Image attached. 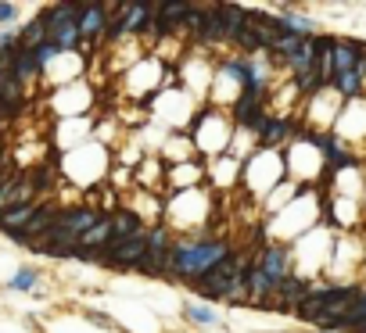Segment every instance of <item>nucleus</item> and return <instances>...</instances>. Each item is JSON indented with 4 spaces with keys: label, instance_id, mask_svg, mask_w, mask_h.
Listing matches in <instances>:
<instances>
[{
    "label": "nucleus",
    "instance_id": "obj_6",
    "mask_svg": "<svg viewBox=\"0 0 366 333\" xmlns=\"http://www.w3.org/2000/svg\"><path fill=\"white\" fill-rule=\"evenodd\" d=\"M112 25L108 18V4H79V36L90 43L97 36H104Z\"/></svg>",
    "mask_w": 366,
    "mask_h": 333
},
{
    "label": "nucleus",
    "instance_id": "obj_2",
    "mask_svg": "<svg viewBox=\"0 0 366 333\" xmlns=\"http://www.w3.org/2000/svg\"><path fill=\"white\" fill-rule=\"evenodd\" d=\"M244 269H248V258H244V255H227L223 262H216L212 269H208L194 287L201 291V298H219V301H223V294H227L230 284H234V276L244 272Z\"/></svg>",
    "mask_w": 366,
    "mask_h": 333
},
{
    "label": "nucleus",
    "instance_id": "obj_10",
    "mask_svg": "<svg viewBox=\"0 0 366 333\" xmlns=\"http://www.w3.org/2000/svg\"><path fill=\"white\" fill-rule=\"evenodd\" d=\"M187 11H190L187 0H166V4H154V22L151 25L159 29V33H169V29L183 25Z\"/></svg>",
    "mask_w": 366,
    "mask_h": 333
},
{
    "label": "nucleus",
    "instance_id": "obj_12",
    "mask_svg": "<svg viewBox=\"0 0 366 333\" xmlns=\"http://www.w3.org/2000/svg\"><path fill=\"white\" fill-rule=\"evenodd\" d=\"M140 230H147V226H144V218H140L137 211H130V208H115V211H112V244L130 240V237L140 233Z\"/></svg>",
    "mask_w": 366,
    "mask_h": 333
},
{
    "label": "nucleus",
    "instance_id": "obj_21",
    "mask_svg": "<svg viewBox=\"0 0 366 333\" xmlns=\"http://www.w3.org/2000/svg\"><path fill=\"white\" fill-rule=\"evenodd\" d=\"M183 312H187V319L190 322H201V326H212L216 322V312H208L205 305H198V301H187L183 305Z\"/></svg>",
    "mask_w": 366,
    "mask_h": 333
},
{
    "label": "nucleus",
    "instance_id": "obj_15",
    "mask_svg": "<svg viewBox=\"0 0 366 333\" xmlns=\"http://www.w3.org/2000/svg\"><path fill=\"white\" fill-rule=\"evenodd\" d=\"M36 208H40V201L36 204H22V208H11V211H4V215H0V230H4V233H22L25 226H29V218L36 215Z\"/></svg>",
    "mask_w": 366,
    "mask_h": 333
},
{
    "label": "nucleus",
    "instance_id": "obj_8",
    "mask_svg": "<svg viewBox=\"0 0 366 333\" xmlns=\"http://www.w3.org/2000/svg\"><path fill=\"white\" fill-rule=\"evenodd\" d=\"M244 280H248V305H270V298H273L277 284L263 272V265H258V262H248Z\"/></svg>",
    "mask_w": 366,
    "mask_h": 333
},
{
    "label": "nucleus",
    "instance_id": "obj_9",
    "mask_svg": "<svg viewBox=\"0 0 366 333\" xmlns=\"http://www.w3.org/2000/svg\"><path fill=\"white\" fill-rule=\"evenodd\" d=\"M255 262L263 265V272L270 276V280H273L277 287L291 276V255H287L284 247H263V255H258Z\"/></svg>",
    "mask_w": 366,
    "mask_h": 333
},
{
    "label": "nucleus",
    "instance_id": "obj_23",
    "mask_svg": "<svg viewBox=\"0 0 366 333\" xmlns=\"http://www.w3.org/2000/svg\"><path fill=\"white\" fill-rule=\"evenodd\" d=\"M18 18V4H0V25H11Z\"/></svg>",
    "mask_w": 366,
    "mask_h": 333
},
{
    "label": "nucleus",
    "instance_id": "obj_5",
    "mask_svg": "<svg viewBox=\"0 0 366 333\" xmlns=\"http://www.w3.org/2000/svg\"><path fill=\"white\" fill-rule=\"evenodd\" d=\"M97 211L93 208H86V204H79V208H62V215H58V226L55 230H62V233H69V237H83V233H90L93 226H97Z\"/></svg>",
    "mask_w": 366,
    "mask_h": 333
},
{
    "label": "nucleus",
    "instance_id": "obj_14",
    "mask_svg": "<svg viewBox=\"0 0 366 333\" xmlns=\"http://www.w3.org/2000/svg\"><path fill=\"white\" fill-rule=\"evenodd\" d=\"M0 100H4L15 115H22V107H25V86H22L11 72H0Z\"/></svg>",
    "mask_w": 366,
    "mask_h": 333
},
{
    "label": "nucleus",
    "instance_id": "obj_4",
    "mask_svg": "<svg viewBox=\"0 0 366 333\" xmlns=\"http://www.w3.org/2000/svg\"><path fill=\"white\" fill-rule=\"evenodd\" d=\"M58 215H62V208H55L50 201H40L36 215L29 218V226H25L22 233H15V240H18V244H36V240H43L50 230L58 226Z\"/></svg>",
    "mask_w": 366,
    "mask_h": 333
},
{
    "label": "nucleus",
    "instance_id": "obj_25",
    "mask_svg": "<svg viewBox=\"0 0 366 333\" xmlns=\"http://www.w3.org/2000/svg\"><path fill=\"white\" fill-rule=\"evenodd\" d=\"M4 183H8V173H4V169H0V187H4Z\"/></svg>",
    "mask_w": 366,
    "mask_h": 333
},
{
    "label": "nucleus",
    "instance_id": "obj_19",
    "mask_svg": "<svg viewBox=\"0 0 366 333\" xmlns=\"http://www.w3.org/2000/svg\"><path fill=\"white\" fill-rule=\"evenodd\" d=\"M362 83H366V79H362L355 69H352V72H341V76L331 79V86H334L341 97H359V93H362Z\"/></svg>",
    "mask_w": 366,
    "mask_h": 333
},
{
    "label": "nucleus",
    "instance_id": "obj_22",
    "mask_svg": "<svg viewBox=\"0 0 366 333\" xmlns=\"http://www.w3.org/2000/svg\"><path fill=\"white\" fill-rule=\"evenodd\" d=\"M58 54H62V50H58L55 43H50V40H47L43 47H36V50H33V58H36V65H40V72H43V69H47L50 62H55V58H58Z\"/></svg>",
    "mask_w": 366,
    "mask_h": 333
},
{
    "label": "nucleus",
    "instance_id": "obj_3",
    "mask_svg": "<svg viewBox=\"0 0 366 333\" xmlns=\"http://www.w3.org/2000/svg\"><path fill=\"white\" fill-rule=\"evenodd\" d=\"M36 187L29 180V173H18V176H8V183L0 187V215L11 211V208H22V204H36Z\"/></svg>",
    "mask_w": 366,
    "mask_h": 333
},
{
    "label": "nucleus",
    "instance_id": "obj_16",
    "mask_svg": "<svg viewBox=\"0 0 366 333\" xmlns=\"http://www.w3.org/2000/svg\"><path fill=\"white\" fill-rule=\"evenodd\" d=\"M43 43H47V15H36L29 25L18 29V47H22V50H36V47H43Z\"/></svg>",
    "mask_w": 366,
    "mask_h": 333
},
{
    "label": "nucleus",
    "instance_id": "obj_1",
    "mask_svg": "<svg viewBox=\"0 0 366 333\" xmlns=\"http://www.w3.org/2000/svg\"><path fill=\"white\" fill-rule=\"evenodd\" d=\"M227 255H230V247L223 240H176L166 255V272L180 276V280H201Z\"/></svg>",
    "mask_w": 366,
    "mask_h": 333
},
{
    "label": "nucleus",
    "instance_id": "obj_24",
    "mask_svg": "<svg viewBox=\"0 0 366 333\" xmlns=\"http://www.w3.org/2000/svg\"><path fill=\"white\" fill-rule=\"evenodd\" d=\"M11 119H15V111H11V107H8L4 100H0V129H4V126H8Z\"/></svg>",
    "mask_w": 366,
    "mask_h": 333
},
{
    "label": "nucleus",
    "instance_id": "obj_13",
    "mask_svg": "<svg viewBox=\"0 0 366 333\" xmlns=\"http://www.w3.org/2000/svg\"><path fill=\"white\" fill-rule=\"evenodd\" d=\"M312 40H316V36H312ZM312 40H302V43H298V50L291 54V58H284L294 79H298V76H305V72H312V69H316V62H320V58H316V43H312Z\"/></svg>",
    "mask_w": 366,
    "mask_h": 333
},
{
    "label": "nucleus",
    "instance_id": "obj_18",
    "mask_svg": "<svg viewBox=\"0 0 366 333\" xmlns=\"http://www.w3.org/2000/svg\"><path fill=\"white\" fill-rule=\"evenodd\" d=\"M169 247H173L169 226H151V230H147V255H151V258H166Z\"/></svg>",
    "mask_w": 366,
    "mask_h": 333
},
{
    "label": "nucleus",
    "instance_id": "obj_26",
    "mask_svg": "<svg viewBox=\"0 0 366 333\" xmlns=\"http://www.w3.org/2000/svg\"><path fill=\"white\" fill-rule=\"evenodd\" d=\"M0 158H4V151H0Z\"/></svg>",
    "mask_w": 366,
    "mask_h": 333
},
{
    "label": "nucleus",
    "instance_id": "obj_20",
    "mask_svg": "<svg viewBox=\"0 0 366 333\" xmlns=\"http://www.w3.org/2000/svg\"><path fill=\"white\" fill-rule=\"evenodd\" d=\"M36 280H40V272L25 265V269H18V272L11 276V284H8V287H11V291H33V287H36Z\"/></svg>",
    "mask_w": 366,
    "mask_h": 333
},
{
    "label": "nucleus",
    "instance_id": "obj_11",
    "mask_svg": "<svg viewBox=\"0 0 366 333\" xmlns=\"http://www.w3.org/2000/svg\"><path fill=\"white\" fill-rule=\"evenodd\" d=\"M362 54H366V43H359V40H334V54H331V58H334V76L352 72Z\"/></svg>",
    "mask_w": 366,
    "mask_h": 333
},
{
    "label": "nucleus",
    "instance_id": "obj_17",
    "mask_svg": "<svg viewBox=\"0 0 366 333\" xmlns=\"http://www.w3.org/2000/svg\"><path fill=\"white\" fill-rule=\"evenodd\" d=\"M258 140H263L266 147H277V144L291 140V122H287V119H273V115H266L263 129H258Z\"/></svg>",
    "mask_w": 366,
    "mask_h": 333
},
{
    "label": "nucleus",
    "instance_id": "obj_7",
    "mask_svg": "<svg viewBox=\"0 0 366 333\" xmlns=\"http://www.w3.org/2000/svg\"><path fill=\"white\" fill-rule=\"evenodd\" d=\"M234 119L241 122V126H248V129H263V122H266V115H263V93H251V90H244L241 97H237V104H234Z\"/></svg>",
    "mask_w": 366,
    "mask_h": 333
}]
</instances>
